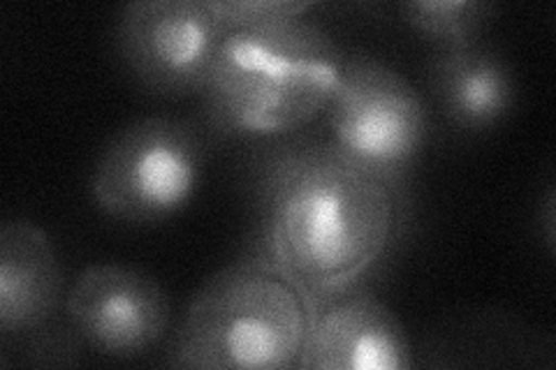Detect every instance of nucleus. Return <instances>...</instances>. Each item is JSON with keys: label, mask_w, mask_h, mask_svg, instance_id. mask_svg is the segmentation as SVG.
I'll list each match as a JSON object with an SVG mask.
<instances>
[{"label": "nucleus", "mask_w": 556, "mask_h": 370, "mask_svg": "<svg viewBox=\"0 0 556 370\" xmlns=\"http://www.w3.org/2000/svg\"><path fill=\"white\" fill-rule=\"evenodd\" d=\"M225 28L208 0H137L116 22V49L149 93L184 98L202 91Z\"/></svg>", "instance_id": "obj_6"}, {"label": "nucleus", "mask_w": 556, "mask_h": 370, "mask_svg": "<svg viewBox=\"0 0 556 370\" xmlns=\"http://www.w3.org/2000/svg\"><path fill=\"white\" fill-rule=\"evenodd\" d=\"M410 366L408 333L376 294L357 285L311 306L298 368L406 370Z\"/></svg>", "instance_id": "obj_9"}, {"label": "nucleus", "mask_w": 556, "mask_h": 370, "mask_svg": "<svg viewBox=\"0 0 556 370\" xmlns=\"http://www.w3.org/2000/svg\"><path fill=\"white\" fill-rule=\"evenodd\" d=\"M429 88L443 116L466 132L498 126L517 98L508 61L480 40L439 44L429 63Z\"/></svg>", "instance_id": "obj_10"}, {"label": "nucleus", "mask_w": 556, "mask_h": 370, "mask_svg": "<svg viewBox=\"0 0 556 370\" xmlns=\"http://www.w3.org/2000/svg\"><path fill=\"white\" fill-rule=\"evenodd\" d=\"M404 192L327 139L271 151L257 179V257L313 304L357 288L390 253Z\"/></svg>", "instance_id": "obj_1"}, {"label": "nucleus", "mask_w": 556, "mask_h": 370, "mask_svg": "<svg viewBox=\"0 0 556 370\" xmlns=\"http://www.w3.org/2000/svg\"><path fill=\"white\" fill-rule=\"evenodd\" d=\"M208 8L225 30H232L298 20V16H306L316 3H308V0H208Z\"/></svg>", "instance_id": "obj_12"}, {"label": "nucleus", "mask_w": 556, "mask_h": 370, "mask_svg": "<svg viewBox=\"0 0 556 370\" xmlns=\"http://www.w3.org/2000/svg\"><path fill=\"white\" fill-rule=\"evenodd\" d=\"M65 324L77 343L110 359L144 357L169 324V298L151 273L128 264L86 267L63 302Z\"/></svg>", "instance_id": "obj_7"}, {"label": "nucleus", "mask_w": 556, "mask_h": 370, "mask_svg": "<svg viewBox=\"0 0 556 370\" xmlns=\"http://www.w3.org/2000/svg\"><path fill=\"white\" fill-rule=\"evenodd\" d=\"M63 271L54 243L28 220L0 227V333L24 341L30 352L67 355L77 349L73 331L59 327L63 308Z\"/></svg>", "instance_id": "obj_8"}, {"label": "nucleus", "mask_w": 556, "mask_h": 370, "mask_svg": "<svg viewBox=\"0 0 556 370\" xmlns=\"http://www.w3.org/2000/svg\"><path fill=\"white\" fill-rule=\"evenodd\" d=\"M343 51L306 16L225 30L198 93L223 137H283L308 126L334 93Z\"/></svg>", "instance_id": "obj_2"}, {"label": "nucleus", "mask_w": 556, "mask_h": 370, "mask_svg": "<svg viewBox=\"0 0 556 370\" xmlns=\"http://www.w3.org/2000/svg\"><path fill=\"white\" fill-rule=\"evenodd\" d=\"M323 114L329 144L404 192L427 142L429 114L420 91L399 69L369 51L343 54Z\"/></svg>", "instance_id": "obj_5"}, {"label": "nucleus", "mask_w": 556, "mask_h": 370, "mask_svg": "<svg viewBox=\"0 0 556 370\" xmlns=\"http://www.w3.org/2000/svg\"><path fill=\"white\" fill-rule=\"evenodd\" d=\"M204 128L188 118L147 116L121 128L91 171V200L118 222L161 225L179 216L200 188Z\"/></svg>", "instance_id": "obj_4"}, {"label": "nucleus", "mask_w": 556, "mask_h": 370, "mask_svg": "<svg viewBox=\"0 0 556 370\" xmlns=\"http://www.w3.org/2000/svg\"><path fill=\"white\" fill-rule=\"evenodd\" d=\"M308 302L263 257L214 273L190 302L172 361L193 370L298 368L308 329Z\"/></svg>", "instance_id": "obj_3"}, {"label": "nucleus", "mask_w": 556, "mask_h": 370, "mask_svg": "<svg viewBox=\"0 0 556 370\" xmlns=\"http://www.w3.org/2000/svg\"><path fill=\"white\" fill-rule=\"evenodd\" d=\"M492 12L494 8L482 0H420L399 5V14L413 30L439 44L480 40Z\"/></svg>", "instance_id": "obj_11"}]
</instances>
